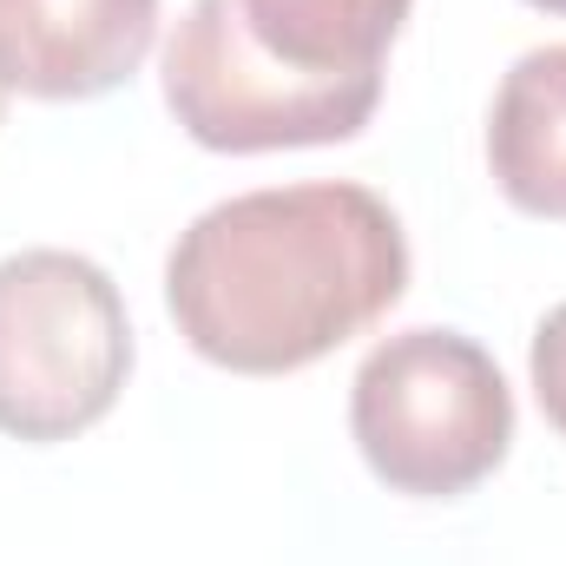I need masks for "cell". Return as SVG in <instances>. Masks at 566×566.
I'll return each instance as SVG.
<instances>
[{
	"mask_svg": "<svg viewBox=\"0 0 566 566\" xmlns=\"http://www.w3.org/2000/svg\"><path fill=\"white\" fill-rule=\"evenodd\" d=\"M0 119H7V80H0Z\"/></svg>",
	"mask_w": 566,
	"mask_h": 566,
	"instance_id": "obj_10",
	"label": "cell"
},
{
	"mask_svg": "<svg viewBox=\"0 0 566 566\" xmlns=\"http://www.w3.org/2000/svg\"><path fill=\"white\" fill-rule=\"evenodd\" d=\"M488 171L514 211L566 224V40L521 53L494 86Z\"/></svg>",
	"mask_w": 566,
	"mask_h": 566,
	"instance_id": "obj_6",
	"label": "cell"
},
{
	"mask_svg": "<svg viewBox=\"0 0 566 566\" xmlns=\"http://www.w3.org/2000/svg\"><path fill=\"white\" fill-rule=\"evenodd\" d=\"M349 434L389 494L454 501L507 461L514 389L474 336L396 329L349 382Z\"/></svg>",
	"mask_w": 566,
	"mask_h": 566,
	"instance_id": "obj_2",
	"label": "cell"
},
{
	"mask_svg": "<svg viewBox=\"0 0 566 566\" xmlns=\"http://www.w3.org/2000/svg\"><path fill=\"white\" fill-rule=\"evenodd\" d=\"M416 0H238L251 40L310 80H382Z\"/></svg>",
	"mask_w": 566,
	"mask_h": 566,
	"instance_id": "obj_7",
	"label": "cell"
},
{
	"mask_svg": "<svg viewBox=\"0 0 566 566\" xmlns=\"http://www.w3.org/2000/svg\"><path fill=\"white\" fill-rule=\"evenodd\" d=\"M527 7H541V13H560V20H566V0H527Z\"/></svg>",
	"mask_w": 566,
	"mask_h": 566,
	"instance_id": "obj_9",
	"label": "cell"
},
{
	"mask_svg": "<svg viewBox=\"0 0 566 566\" xmlns=\"http://www.w3.org/2000/svg\"><path fill=\"white\" fill-rule=\"evenodd\" d=\"M527 376H534V402L541 416L554 422V434L566 441V303H554L534 329V349H527Z\"/></svg>",
	"mask_w": 566,
	"mask_h": 566,
	"instance_id": "obj_8",
	"label": "cell"
},
{
	"mask_svg": "<svg viewBox=\"0 0 566 566\" xmlns=\"http://www.w3.org/2000/svg\"><path fill=\"white\" fill-rule=\"evenodd\" d=\"M158 46V0H0V80L27 99H99Z\"/></svg>",
	"mask_w": 566,
	"mask_h": 566,
	"instance_id": "obj_5",
	"label": "cell"
},
{
	"mask_svg": "<svg viewBox=\"0 0 566 566\" xmlns=\"http://www.w3.org/2000/svg\"><path fill=\"white\" fill-rule=\"evenodd\" d=\"M158 86L185 139L205 151H296V145L356 139L376 106L382 80H310L264 53L238 13V0H191L165 40Z\"/></svg>",
	"mask_w": 566,
	"mask_h": 566,
	"instance_id": "obj_4",
	"label": "cell"
},
{
	"mask_svg": "<svg viewBox=\"0 0 566 566\" xmlns=\"http://www.w3.org/2000/svg\"><path fill=\"white\" fill-rule=\"evenodd\" d=\"M133 376L119 283L80 251L0 258V434L53 448L113 416Z\"/></svg>",
	"mask_w": 566,
	"mask_h": 566,
	"instance_id": "obj_3",
	"label": "cell"
},
{
	"mask_svg": "<svg viewBox=\"0 0 566 566\" xmlns=\"http://www.w3.org/2000/svg\"><path fill=\"white\" fill-rule=\"evenodd\" d=\"M409 290L389 198L349 178L271 185L191 218L165 258L178 336L231 376H290L376 329Z\"/></svg>",
	"mask_w": 566,
	"mask_h": 566,
	"instance_id": "obj_1",
	"label": "cell"
}]
</instances>
